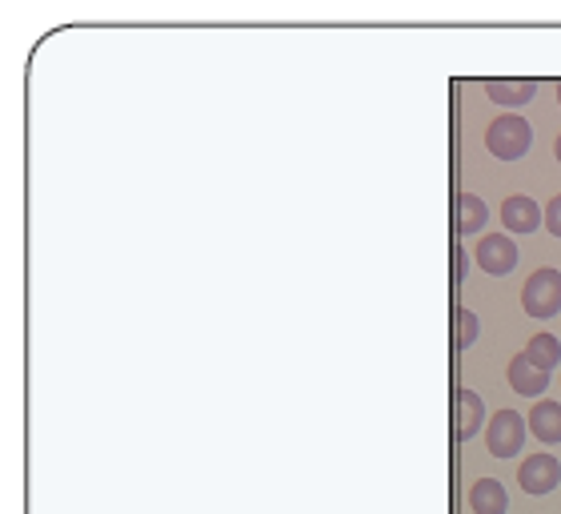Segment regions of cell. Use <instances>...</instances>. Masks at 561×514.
Here are the masks:
<instances>
[{
  "mask_svg": "<svg viewBox=\"0 0 561 514\" xmlns=\"http://www.w3.org/2000/svg\"><path fill=\"white\" fill-rule=\"evenodd\" d=\"M534 146V129L530 121H522L518 113H501V117L489 125L485 133V149L494 153L497 161H522Z\"/></svg>",
  "mask_w": 561,
  "mask_h": 514,
  "instance_id": "6da1fadb",
  "label": "cell"
},
{
  "mask_svg": "<svg viewBox=\"0 0 561 514\" xmlns=\"http://www.w3.org/2000/svg\"><path fill=\"white\" fill-rule=\"evenodd\" d=\"M522 305H525V314L537 317V322H549V317H558L561 314V274H558V269L541 265L537 274L525 277Z\"/></svg>",
  "mask_w": 561,
  "mask_h": 514,
  "instance_id": "7a4b0ae2",
  "label": "cell"
},
{
  "mask_svg": "<svg viewBox=\"0 0 561 514\" xmlns=\"http://www.w3.org/2000/svg\"><path fill=\"white\" fill-rule=\"evenodd\" d=\"M525 430H530V423L518 410H497L494 418L485 423V447H489L494 459H513L525 447Z\"/></svg>",
  "mask_w": 561,
  "mask_h": 514,
  "instance_id": "3957f363",
  "label": "cell"
},
{
  "mask_svg": "<svg viewBox=\"0 0 561 514\" xmlns=\"http://www.w3.org/2000/svg\"><path fill=\"white\" fill-rule=\"evenodd\" d=\"M558 482H561V462L553 459V454H530V459L518 466V487H522L525 494H534V499L549 494Z\"/></svg>",
  "mask_w": 561,
  "mask_h": 514,
  "instance_id": "277c9868",
  "label": "cell"
},
{
  "mask_svg": "<svg viewBox=\"0 0 561 514\" xmlns=\"http://www.w3.org/2000/svg\"><path fill=\"white\" fill-rule=\"evenodd\" d=\"M473 262L482 265L485 274L506 277L513 274V265H518V246H513L509 234H485L482 246L473 250Z\"/></svg>",
  "mask_w": 561,
  "mask_h": 514,
  "instance_id": "5b68a950",
  "label": "cell"
},
{
  "mask_svg": "<svg viewBox=\"0 0 561 514\" xmlns=\"http://www.w3.org/2000/svg\"><path fill=\"white\" fill-rule=\"evenodd\" d=\"M546 222V213L537 205L534 198H525V193H513V198L501 201V225L513 229V234H537V225Z\"/></svg>",
  "mask_w": 561,
  "mask_h": 514,
  "instance_id": "8992f818",
  "label": "cell"
},
{
  "mask_svg": "<svg viewBox=\"0 0 561 514\" xmlns=\"http://www.w3.org/2000/svg\"><path fill=\"white\" fill-rule=\"evenodd\" d=\"M485 97L489 101H497V105H506V109H522L530 105L537 97V80L530 77H489L485 80Z\"/></svg>",
  "mask_w": 561,
  "mask_h": 514,
  "instance_id": "52a82bcc",
  "label": "cell"
},
{
  "mask_svg": "<svg viewBox=\"0 0 561 514\" xmlns=\"http://www.w3.org/2000/svg\"><path fill=\"white\" fill-rule=\"evenodd\" d=\"M530 430H534L537 438H541V447H558L561 442V402H534V410H530Z\"/></svg>",
  "mask_w": 561,
  "mask_h": 514,
  "instance_id": "ba28073f",
  "label": "cell"
},
{
  "mask_svg": "<svg viewBox=\"0 0 561 514\" xmlns=\"http://www.w3.org/2000/svg\"><path fill=\"white\" fill-rule=\"evenodd\" d=\"M485 423V406H482V394L477 390H457V438L461 442H470Z\"/></svg>",
  "mask_w": 561,
  "mask_h": 514,
  "instance_id": "9c48e42d",
  "label": "cell"
},
{
  "mask_svg": "<svg viewBox=\"0 0 561 514\" xmlns=\"http://www.w3.org/2000/svg\"><path fill=\"white\" fill-rule=\"evenodd\" d=\"M470 511L473 514H506L509 511V490L497 478H477L470 487Z\"/></svg>",
  "mask_w": 561,
  "mask_h": 514,
  "instance_id": "30bf717a",
  "label": "cell"
},
{
  "mask_svg": "<svg viewBox=\"0 0 561 514\" xmlns=\"http://www.w3.org/2000/svg\"><path fill=\"white\" fill-rule=\"evenodd\" d=\"M509 386L525 398H537L541 390H549V374L546 369H537L525 354H518L513 362H509Z\"/></svg>",
  "mask_w": 561,
  "mask_h": 514,
  "instance_id": "8fae6325",
  "label": "cell"
},
{
  "mask_svg": "<svg viewBox=\"0 0 561 514\" xmlns=\"http://www.w3.org/2000/svg\"><path fill=\"white\" fill-rule=\"evenodd\" d=\"M485 222H489V205H485L477 193H461L457 198V234L461 238H473V234H482Z\"/></svg>",
  "mask_w": 561,
  "mask_h": 514,
  "instance_id": "7c38bea8",
  "label": "cell"
},
{
  "mask_svg": "<svg viewBox=\"0 0 561 514\" xmlns=\"http://www.w3.org/2000/svg\"><path fill=\"white\" fill-rule=\"evenodd\" d=\"M525 358H530L537 369H546V374H549V369L561 362V342L553 338V334H534L530 346H525Z\"/></svg>",
  "mask_w": 561,
  "mask_h": 514,
  "instance_id": "4fadbf2b",
  "label": "cell"
},
{
  "mask_svg": "<svg viewBox=\"0 0 561 514\" xmlns=\"http://www.w3.org/2000/svg\"><path fill=\"white\" fill-rule=\"evenodd\" d=\"M457 350H470L473 342H477V334H482V322H477V314L473 310H466V305H457Z\"/></svg>",
  "mask_w": 561,
  "mask_h": 514,
  "instance_id": "5bb4252c",
  "label": "cell"
},
{
  "mask_svg": "<svg viewBox=\"0 0 561 514\" xmlns=\"http://www.w3.org/2000/svg\"><path fill=\"white\" fill-rule=\"evenodd\" d=\"M454 281H457V286H461V281H466V274H470V262H473V253L470 250H466V246H457V250H454Z\"/></svg>",
  "mask_w": 561,
  "mask_h": 514,
  "instance_id": "9a60e30c",
  "label": "cell"
},
{
  "mask_svg": "<svg viewBox=\"0 0 561 514\" xmlns=\"http://www.w3.org/2000/svg\"><path fill=\"white\" fill-rule=\"evenodd\" d=\"M546 229L553 238H561V193L546 205Z\"/></svg>",
  "mask_w": 561,
  "mask_h": 514,
  "instance_id": "2e32d148",
  "label": "cell"
},
{
  "mask_svg": "<svg viewBox=\"0 0 561 514\" xmlns=\"http://www.w3.org/2000/svg\"><path fill=\"white\" fill-rule=\"evenodd\" d=\"M553 158H558V165H561V133H558V146H553Z\"/></svg>",
  "mask_w": 561,
  "mask_h": 514,
  "instance_id": "e0dca14e",
  "label": "cell"
},
{
  "mask_svg": "<svg viewBox=\"0 0 561 514\" xmlns=\"http://www.w3.org/2000/svg\"><path fill=\"white\" fill-rule=\"evenodd\" d=\"M558 101H561V80H558Z\"/></svg>",
  "mask_w": 561,
  "mask_h": 514,
  "instance_id": "ac0fdd59",
  "label": "cell"
}]
</instances>
